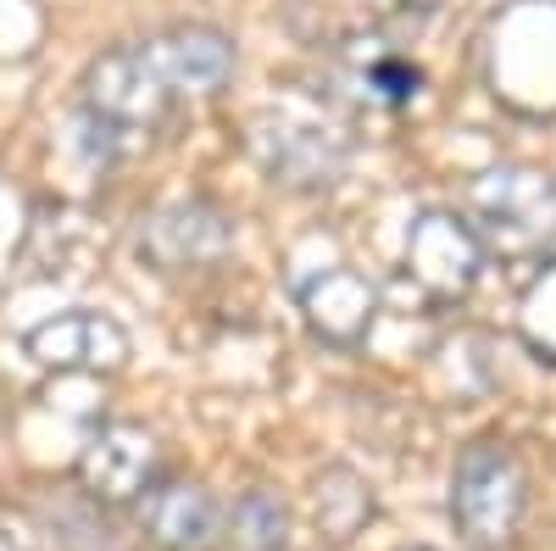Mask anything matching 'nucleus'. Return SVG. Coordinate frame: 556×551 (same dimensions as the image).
<instances>
[{
    "mask_svg": "<svg viewBox=\"0 0 556 551\" xmlns=\"http://www.w3.org/2000/svg\"><path fill=\"white\" fill-rule=\"evenodd\" d=\"M173 89L146 57V45H117L96 57L84 73V151L101 162H123L151 146V134L167 123Z\"/></svg>",
    "mask_w": 556,
    "mask_h": 551,
    "instance_id": "obj_1",
    "label": "nucleus"
},
{
    "mask_svg": "<svg viewBox=\"0 0 556 551\" xmlns=\"http://www.w3.org/2000/svg\"><path fill=\"white\" fill-rule=\"evenodd\" d=\"M529 513V474L501 440H473L451 474V524L468 551H513Z\"/></svg>",
    "mask_w": 556,
    "mask_h": 551,
    "instance_id": "obj_2",
    "label": "nucleus"
},
{
    "mask_svg": "<svg viewBox=\"0 0 556 551\" xmlns=\"http://www.w3.org/2000/svg\"><path fill=\"white\" fill-rule=\"evenodd\" d=\"M468 206L501 251H534L556 235V178L540 167H490L473 178Z\"/></svg>",
    "mask_w": 556,
    "mask_h": 551,
    "instance_id": "obj_3",
    "label": "nucleus"
},
{
    "mask_svg": "<svg viewBox=\"0 0 556 551\" xmlns=\"http://www.w3.org/2000/svg\"><path fill=\"white\" fill-rule=\"evenodd\" d=\"M73 479L89 501H101V508H128V501H139L162 479V440L146 424L112 418L84 440Z\"/></svg>",
    "mask_w": 556,
    "mask_h": 551,
    "instance_id": "obj_4",
    "label": "nucleus"
},
{
    "mask_svg": "<svg viewBox=\"0 0 556 551\" xmlns=\"http://www.w3.org/2000/svg\"><path fill=\"white\" fill-rule=\"evenodd\" d=\"M251 151L267 167L273 184H290V190H323L345 173V146L329 128L285 117V112H262L251 123Z\"/></svg>",
    "mask_w": 556,
    "mask_h": 551,
    "instance_id": "obj_5",
    "label": "nucleus"
},
{
    "mask_svg": "<svg viewBox=\"0 0 556 551\" xmlns=\"http://www.w3.org/2000/svg\"><path fill=\"white\" fill-rule=\"evenodd\" d=\"M139 529L156 551H223L228 513L201 479H156L139 496Z\"/></svg>",
    "mask_w": 556,
    "mask_h": 551,
    "instance_id": "obj_6",
    "label": "nucleus"
},
{
    "mask_svg": "<svg viewBox=\"0 0 556 551\" xmlns=\"http://www.w3.org/2000/svg\"><path fill=\"white\" fill-rule=\"evenodd\" d=\"M235 246V223H228L212 201H173L162 212L146 217L139 228V256L156 273H190V267H212Z\"/></svg>",
    "mask_w": 556,
    "mask_h": 551,
    "instance_id": "obj_7",
    "label": "nucleus"
},
{
    "mask_svg": "<svg viewBox=\"0 0 556 551\" xmlns=\"http://www.w3.org/2000/svg\"><path fill=\"white\" fill-rule=\"evenodd\" d=\"M23 351L39 367H56V374H117L134 346H128L123 324H112L101 312H62L51 324L28 329Z\"/></svg>",
    "mask_w": 556,
    "mask_h": 551,
    "instance_id": "obj_8",
    "label": "nucleus"
},
{
    "mask_svg": "<svg viewBox=\"0 0 556 551\" xmlns=\"http://www.w3.org/2000/svg\"><path fill=\"white\" fill-rule=\"evenodd\" d=\"M406 262H412V279L424 285L434 301H451V296H468V285L479 279L484 246H479L473 228L456 223L451 212H429V217L412 223Z\"/></svg>",
    "mask_w": 556,
    "mask_h": 551,
    "instance_id": "obj_9",
    "label": "nucleus"
},
{
    "mask_svg": "<svg viewBox=\"0 0 556 551\" xmlns=\"http://www.w3.org/2000/svg\"><path fill=\"white\" fill-rule=\"evenodd\" d=\"M146 57L156 62L173 96H212L235 73V39L212 23H178L146 45Z\"/></svg>",
    "mask_w": 556,
    "mask_h": 551,
    "instance_id": "obj_10",
    "label": "nucleus"
},
{
    "mask_svg": "<svg viewBox=\"0 0 556 551\" xmlns=\"http://www.w3.org/2000/svg\"><path fill=\"white\" fill-rule=\"evenodd\" d=\"M306 301V317L323 329V340H340V346H356L374 324V285L356 279L351 267H329L323 279H312L301 290Z\"/></svg>",
    "mask_w": 556,
    "mask_h": 551,
    "instance_id": "obj_11",
    "label": "nucleus"
},
{
    "mask_svg": "<svg viewBox=\"0 0 556 551\" xmlns=\"http://www.w3.org/2000/svg\"><path fill=\"white\" fill-rule=\"evenodd\" d=\"M312 501H317V529L329 535L334 546L356 540V535L367 529V518H374V485H367L356 468H345V463H334V468L317 474Z\"/></svg>",
    "mask_w": 556,
    "mask_h": 551,
    "instance_id": "obj_12",
    "label": "nucleus"
},
{
    "mask_svg": "<svg viewBox=\"0 0 556 551\" xmlns=\"http://www.w3.org/2000/svg\"><path fill=\"white\" fill-rule=\"evenodd\" d=\"M351 84L379 107H406L424 89V73L395 51H351Z\"/></svg>",
    "mask_w": 556,
    "mask_h": 551,
    "instance_id": "obj_13",
    "label": "nucleus"
},
{
    "mask_svg": "<svg viewBox=\"0 0 556 551\" xmlns=\"http://www.w3.org/2000/svg\"><path fill=\"white\" fill-rule=\"evenodd\" d=\"M235 540L245 551H285L290 546V508L278 490H251L235 508Z\"/></svg>",
    "mask_w": 556,
    "mask_h": 551,
    "instance_id": "obj_14",
    "label": "nucleus"
},
{
    "mask_svg": "<svg viewBox=\"0 0 556 551\" xmlns=\"http://www.w3.org/2000/svg\"><path fill=\"white\" fill-rule=\"evenodd\" d=\"M351 7H367L374 17H412V12H434L440 0H351Z\"/></svg>",
    "mask_w": 556,
    "mask_h": 551,
    "instance_id": "obj_15",
    "label": "nucleus"
},
{
    "mask_svg": "<svg viewBox=\"0 0 556 551\" xmlns=\"http://www.w3.org/2000/svg\"><path fill=\"white\" fill-rule=\"evenodd\" d=\"M0 551H23V546H17V540H12L7 529H0Z\"/></svg>",
    "mask_w": 556,
    "mask_h": 551,
    "instance_id": "obj_16",
    "label": "nucleus"
},
{
    "mask_svg": "<svg viewBox=\"0 0 556 551\" xmlns=\"http://www.w3.org/2000/svg\"><path fill=\"white\" fill-rule=\"evenodd\" d=\"M406 551H434V546H406Z\"/></svg>",
    "mask_w": 556,
    "mask_h": 551,
    "instance_id": "obj_17",
    "label": "nucleus"
}]
</instances>
